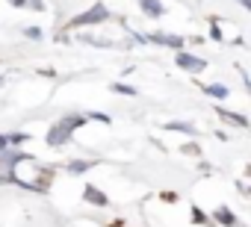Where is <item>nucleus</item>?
Here are the masks:
<instances>
[{
    "label": "nucleus",
    "instance_id": "obj_1",
    "mask_svg": "<svg viewBox=\"0 0 251 227\" xmlns=\"http://www.w3.org/2000/svg\"><path fill=\"white\" fill-rule=\"evenodd\" d=\"M80 124H86V118H83V115H68V118H62L59 124H53V127H50L48 142H50L53 148L65 145V142L71 139V130H74V127H80Z\"/></svg>",
    "mask_w": 251,
    "mask_h": 227
},
{
    "label": "nucleus",
    "instance_id": "obj_2",
    "mask_svg": "<svg viewBox=\"0 0 251 227\" xmlns=\"http://www.w3.org/2000/svg\"><path fill=\"white\" fill-rule=\"evenodd\" d=\"M106 18H109V12H106V6H103V3H95V6H92L89 12H83V15H77V18H74L71 24H74V27H83V24L89 27V24H100V21H106Z\"/></svg>",
    "mask_w": 251,
    "mask_h": 227
},
{
    "label": "nucleus",
    "instance_id": "obj_3",
    "mask_svg": "<svg viewBox=\"0 0 251 227\" xmlns=\"http://www.w3.org/2000/svg\"><path fill=\"white\" fill-rule=\"evenodd\" d=\"M175 62H177L180 68H186V71H204V59H195V56H189V53H177Z\"/></svg>",
    "mask_w": 251,
    "mask_h": 227
},
{
    "label": "nucleus",
    "instance_id": "obj_4",
    "mask_svg": "<svg viewBox=\"0 0 251 227\" xmlns=\"http://www.w3.org/2000/svg\"><path fill=\"white\" fill-rule=\"evenodd\" d=\"M83 195H86V201H89V204H95V206H106V204H109V198H106L100 189H95V186H86V189H83Z\"/></svg>",
    "mask_w": 251,
    "mask_h": 227
},
{
    "label": "nucleus",
    "instance_id": "obj_5",
    "mask_svg": "<svg viewBox=\"0 0 251 227\" xmlns=\"http://www.w3.org/2000/svg\"><path fill=\"white\" fill-rule=\"evenodd\" d=\"M216 221L225 224V227H236V215H233L227 206H219V209H216Z\"/></svg>",
    "mask_w": 251,
    "mask_h": 227
},
{
    "label": "nucleus",
    "instance_id": "obj_6",
    "mask_svg": "<svg viewBox=\"0 0 251 227\" xmlns=\"http://www.w3.org/2000/svg\"><path fill=\"white\" fill-rule=\"evenodd\" d=\"M139 3H142L145 15H151V18H160V15H163V6H160V0H139Z\"/></svg>",
    "mask_w": 251,
    "mask_h": 227
},
{
    "label": "nucleus",
    "instance_id": "obj_7",
    "mask_svg": "<svg viewBox=\"0 0 251 227\" xmlns=\"http://www.w3.org/2000/svg\"><path fill=\"white\" fill-rule=\"evenodd\" d=\"M219 115H222L225 121L236 124V127H245V124H248V121H245V115H236V112H227V109H219Z\"/></svg>",
    "mask_w": 251,
    "mask_h": 227
},
{
    "label": "nucleus",
    "instance_id": "obj_8",
    "mask_svg": "<svg viewBox=\"0 0 251 227\" xmlns=\"http://www.w3.org/2000/svg\"><path fill=\"white\" fill-rule=\"evenodd\" d=\"M151 39H154V42H160V45H169V47H177V50L183 47V42H180L177 36H151Z\"/></svg>",
    "mask_w": 251,
    "mask_h": 227
},
{
    "label": "nucleus",
    "instance_id": "obj_9",
    "mask_svg": "<svg viewBox=\"0 0 251 227\" xmlns=\"http://www.w3.org/2000/svg\"><path fill=\"white\" fill-rule=\"evenodd\" d=\"M204 91L213 94V97H227V89L225 86H204Z\"/></svg>",
    "mask_w": 251,
    "mask_h": 227
},
{
    "label": "nucleus",
    "instance_id": "obj_10",
    "mask_svg": "<svg viewBox=\"0 0 251 227\" xmlns=\"http://www.w3.org/2000/svg\"><path fill=\"white\" fill-rule=\"evenodd\" d=\"M89 168H92V162H71V165H68L71 174H83V171H89Z\"/></svg>",
    "mask_w": 251,
    "mask_h": 227
},
{
    "label": "nucleus",
    "instance_id": "obj_11",
    "mask_svg": "<svg viewBox=\"0 0 251 227\" xmlns=\"http://www.w3.org/2000/svg\"><path fill=\"white\" fill-rule=\"evenodd\" d=\"M169 130H183V133H195V127H192V124H186V121H175V124H169Z\"/></svg>",
    "mask_w": 251,
    "mask_h": 227
},
{
    "label": "nucleus",
    "instance_id": "obj_12",
    "mask_svg": "<svg viewBox=\"0 0 251 227\" xmlns=\"http://www.w3.org/2000/svg\"><path fill=\"white\" fill-rule=\"evenodd\" d=\"M112 91H118V94H133V89H130V86H121V83H115V86H112Z\"/></svg>",
    "mask_w": 251,
    "mask_h": 227
},
{
    "label": "nucleus",
    "instance_id": "obj_13",
    "mask_svg": "<svg viewBox=\"0 0 251 227\" xmlns=\"http://www.w3.org/2000/svg\"><path fill=\"white\" fill-rule=\"evenodd\" d=\"M27 39H42V30L39 27H27Z\"/></svg>",
    "mask_w": 251,
    "mask_h": 227
},
{
    "label": "nucleus",
    "instance_id": "obj_14",
    "mask_svg": "<svg viewBox=\"0 0 251 227\" xmlns=\"http://www.w3.org/2000/svg\"><path fill=\"white\" fill-rule=\"evenodd\" d=\"M192 218H195V221H198V224H204V221H207V215H204V212H201V209H198V206H195V209H192Z\"/></svg>",
    "mask_w": 251,
    "mask_h": 227
},
{
    "label": "nucleus",
    "instance_id": "obj_15",
    "mask_svg": "<svg viewBox=\"0 0 251 227\" xmlns=\"http://www.w3.org/2000/svg\"><path fill=\"white\" fill-rule=\"evenodd\" d=\"M9 3H15V6H27V0H9Z\"/></svg>",
    "mask_w": 251,
    "mask_h": 227
},
{
    "label": "nucleus",
    "instance_id": "obj_16",
    "mask_svg": "<svg viewBox=\"0 0 251 227\" xmlns=\"http://www.w3.org/2000/svg\"><path fill=\"white\" fill-rule=\"evenodd\" d=\"M239 3H242V6H245V9H248V6H251V0H239Z\"/></svg>",
    "mask_w": 251,
    "mask_h": 227
},
{
    "label": "nucleus",
    "instance_id": "obj_17",
    "mask_svg": "<svg viewBox=\"0 0 251 227\" xmlns=\"http://www.w3.org/2000/svg\"><path fill=\"white\" fill-rule=\"evenodd\" d=\"M0 183H3V177H0Z\"/></svg>",
    "mask_w": 251,
    "mask_h": 227
}]
</instances>
